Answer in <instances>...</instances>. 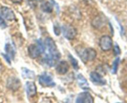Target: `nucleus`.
Here are the masks:
<instances>
[{
    "label": "nucleus",
    "instance_id": "22",
    "mask_svg": "<svg viewBox=\"0 0 127 103\" xmlns=\"http://www.w3.org/2000/svg\"><path fill=\"white\" fill-rule=\"evenodd\" d=\"M6 24L4 22V21L3 20V19L0 16V27H2V28H6Z\"/></svg>",
    "mask_w": 127,
    "mask_h": 103
},
{
    "label": "nucleus",
    "instance_id": "4",
    "mask_svg": "<svg viewBox=\"0 0 127 103\" xmlns=\"http://www.w3.org/2000/svg\"><path fill=\"white\" fill-rule=\"evenodd\" d=\"M99 46L102 50L104 52L110 50L113 46L112 39L109 35L102 36L99 40Z\"/></svg>",
    "mask_w": 127,
    "mask_h": 103
},
{
    "label": "nucleus",
    "instance_id": "16",
    "mask_svg": "<svg viewBox=\"0 0 127 103\" xmlns=\"http://www.w3.org/2000/svg\"><path fill=\"white\" fill-rule=\"evenodd\" d=\"M5 50H6V55L10 58L14 59V58L15 52L14 50L13 47H12V45L10 43H6V45H5Z\"/></svg>",
    "mask_w": 127,
    "mask_h": 103
},
{
    "label": "nucleus",
    "instance_id": "5",
    "mask_svg": "<svg viewBox=\"0 0 127 103\" xmlns=\"http://www.w3.org/2000/svg\"><path fill=\"white\" fill-rule=\"evenodd\" d=\"M63 35L68 40H73L77 35V31L73 26L71 25H64L62 27Z\"/></svg>",
    "mask_w": 127,
    "mask_h": 103
},
{
    "label": "nucleus",
    "instance_id": "8",
    "mask_svg": "<svg viewBox=\"0 0 127 103\" xmlns=\"http://www.w3.org/2000/svg\"><path fill=\"white\" fill-rule=\"evenodd\" d=\"M0 12H1V16L7 21H12L16 18V16L13 11L6 6H2L0 8Z\"/></svg>",
    "mask_w": 127,
    "mask_h": 103
},
{
    "label": "nucleus",
    "instance_id": "19",
    "mask_svg": "<svg viewBox=\"0 0 127 103\" xmlns=\"http://www.w3.org/2000/svg\"><path fill=\"white\" fill-rule=\"evenodd\" d=\"M53 31H54V33L56 35H59L61 34V32H62V29H61V28L59 27L58 25H54V26H53Z\"/></svg>",
    "mask_w": 127,
    "mask_h": 103
},
{
    "label": "nucleus",
    "instance_id": "7",
    "mask_svg": "<svg viewBox=\"0 0 127 103\" xmlns=\"http://www.w3.org/2000/svg\"><path fill=\"white\" fill-rule=\"evenodd\" d=\"M76 102L79 103H93L94 98L89 92H83L78 94Z\"/></svg>",
    "mask_w": 127,
    "mask_h": 103
},
{
    "label": "nucleus",
    "instance_id": "20",
    "mask_svg": "<svg viewBox=\"0 0 127 103\" xmlns=\"http://www.w3.org/2000/svg\"><path fill=\"white\" fill-rule=\"evenodd\" d=\"M29 4L30 5L32 8H35L37 6V0H27Z\"/></svg>",
    "mask_w": 127,
    "mask_h": 103
},
{
    "label": "nucleus",
    "instance_id": "25",
    "mask_svg": "<svg viewBox=\"0 0 127 103\" xmlns=\"http://www.w3.org/2000/svg\"><path fill=\"white\" fill-rule=\"evenodd\" d=\"M38 1H43V0H38Z\"/></svg>",
    "mask_w": 127,
    "mask_h": 103
},
{
    "label": "nucleus",
    "instance_id": "23",
    "mask_svg": "<svg viewBox=\"0 0 127 103\" xmlns=\"http://www.w3.org/2000/svg\"><path fill=\"white\" fill-rule=\"evenodd\" d=\"M13 3H16V4H19L21 3L22 1V0H11Z\"/></svg>",
    "mask_w": 127,
    "mask_h": 103
},
{
    "label": "nucleus",
    "instance_id": "17",
    "mask_svg": "<svg viewBox=\"0 0 127 103\" xmlns=\"http://www.w3.org/2000/svg\"><path fill=\"white\" fill-rule=\"evenodd\" d=\"M119 61H120V58H117L113 63V65H112V73L113 74H115L117 71L118 69V67H119Z\"/></svg>",
    "mask_w": 127,
    "mask_h": 103
},
{
    "label": "nucleus",
    "instance_id": "21",
    "mask_svg": "<svg viewBox=\"0 0 127 103\" xmlns=\"http://www.w3.org/2000/svg\"><path fill=\"white\" fill-rule=\"evenodd\" d=\"M114 54H115V55H119L120 53V49L117 45H115L114 46Z\"/></svg>",
    "mask_w": 127,
    "mask_h": 103
},
{
    "label": "nucleus",
    "instance_id": "14",
    "mask_svg": "<svg viewBox=\"0 0 127 103\" xmlns=\"http://www.w3.org/2000/svg\"><path fill=\"white\" fill-rule=\"evenodd\" d=\"M22 75L24 78H29V79H34L35 74L33 71L27 69L26 68H22Z\"/></svg>",
    "mask_w": 127,
    "mask_h": 103
},
{
    "label": "nucleus",
    "instance_id": "24",
    "mask_svg": "<svg viewBox=\"0 0 127 103\" xmlns=\"http://www.w3.org/2000/svg\"><path fill=\"white\" fill-rule=\"evenodd\" d=\"M2 63H1V62H0V72L2 71Z\"/></svg>",
    "mask_w": 127,
    "mask_h": 103
},
{
    "label": "nucleus",
    "instance_id": "12",
    "mask_svg": "<svg viewBox=\"0 0 127 103\" xmlns=\"http://www.w3.org/2000/svg\"><path fill=\"white\" fill-rule=\"evenodd\" d=\"M69 69V65L66 61H61L57 64L56 71L60 74H64Z\"/></svg>",
    "mask_w": 127,
    "mask_h": 103
},
{
    "label": "nucleus",
    "instance_id": "9",
    "mask_svg": "<svg viewBox=\"0 0 127 103\" xmlns=\"http://www.w3.org/2000/svg\"><path fill=\"white\" fill-rule=\"evenodd\" d=\"M20 79L16 77H10L7 81V87L12 91H16L21 87Z\"/></svg>",
    "mask_w": 127,
    "mask_h": 103
},
{
    "label": "nucleus",
    "instance_id": "13",
    "mask_svg": "<svg viewBox=\"0 0 127 103\" xmlns=\"http://www.w3.org/2000/svg\"><path fill=\"white\" fill-rule=\"evenodd\" d=\"M77 81H78V84L79 87L83 89L86 90L89 88V84L88 81L86 79L85 77L82 75L81 74H79L77 75Z\"/></svg>",
    "mask_w": 127,
    "mask_h": 103
},
{
    "label": "nucleus",
    "instance_id": "3",
    "mask_svg": "<svg viewBox=\"0 0 127 103\" xmlns=\"http://www.w3.org/2000/svg\"><path fill=\"white\" fill-rule=\"evenodd\" d=\"M80 58H81L83 62L86 63L88 61H93L95 59L97 55V52L93 48H87L79 52Z\"/></svg>",
    "mask_w": 127,
    "mask_h": 103
},
{
    "label": "nucleus",
    "instance_id": "6",
    "mask_svg": "<svg viewBox=\"0 0 127 103\" xmlns=\"http://www.w3.org/2000/svg\"><path fill=\"white\" fill-rule=\"evenodd\" d=\"M38 81H39L40 84L42 85V86L50 87L55 86V83L53 81L52 76L49 75L47 73H43V74L40 76Z\"/></svg>",
    "mask_w": 127,
    "mask_h": 103
},
{
    "label": "nucleus",
    "instance_id": "2",
    "mask_svg": "<svg viewBox=\"0 0 127 103\" xmlns=\"http://www.w3.org/2000/svg\"><path fill=\"white\" fill-rule=\"evenodd\" d=\"M45 51V45L42 41L37 40V45L31 44L28 47V54L31 58L35 59Z\"/></svg>",
    "mask_w": 127,
    "mask_h": 103
},
{
    "label": "nucleus",
    "instance_id": "1",
    "mask_svg": "<svg viewBox=\"0 0 127 103\" xmlns=\"http://www.w3.org/2000/svg\"><path fill=\"white\" fill-rule=\"evenodd\" d=\"M44 45L45 50H46L47 51V53H46L43 61L49 67H53L57 64V61L60 58V53L57 48L55 42L50 37L45 38Z\"/></svg>",
    "mask_w": 127,
    "mask_h": 103
},
{
    "label": "nucleus",
    "instance_id": "18",
    "mask_svg": "<svg viewBox=\"0 0 127 103\" xmlns=\"http://www.w3.org/2000/svg\"><path fill=\"white\" fill-rule=\"evenodd\" d=\"M69 59L70 60L71 63L72 65H73V68H74L75 69H78L79 68V67H78V62L75 58H74L73 57H72L71 55H69Z\"/></svg>",
    "mask_w": 127,
    "mask_h": 103
},
{
    "label": "nucleus",
    "instance_id": "11",
    "mask_svg": "<svg viewBox=\"0 0 127 103\" xmlns=\"http://www.w3.org/2000/svg\"><path fill=\"white\" fill-rule=\"evenodd\" d=\"M26 91L29 98L35 96L37 94V87L35 83L32 81H27L26 84Z\"/></svg>",
    "mask_w": 127,
    "mask_h": 103
},
{
    "label": "nucleus",
    "instance_id": "10",
    "mask_svg": "<svg viewBox=\"0 0 127 103\" xmlns=\"http://www.w3.org/2000/svg\"><path fill=\"white\" fill-rule=\"evenodd\" d=\"M90 79L91 81L96 85L103 86L106 84V80L95 71H93L90 73Z\"/></svg>",
    "mask_w": 127,
    "mask_h": 103
},
{
    "label": "nucleus",
    "instance_id": "15",
    "mask_svg": "<svg viewBox=\"0 0 127 103\" xmlns=\"http://www.w3.org/2000/svg\"><path fill=\"white\" fill-rule=\"evenodd\" d=\"M41 9L42 11L47 13H50L53 11V5L49 2H45L41 5Z\"/></svg>",
    "mask_w": 127,
    "mask_h": 103
}]
</instances>
